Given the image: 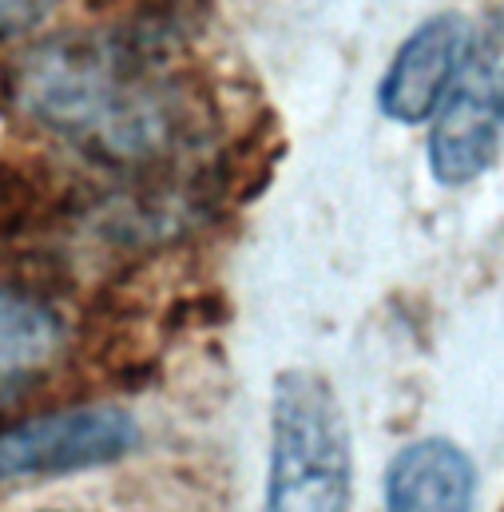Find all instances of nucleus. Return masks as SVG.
Listing matches in <instances>:
<instances>
[{
    "mask_svg": "<svg viewBox=\"0 0 504 512\" xmlns=\"http://www.w3.org/2000/svg\"><path fill=\"white\" fill-rule=\"evenodd\" d=\"M28 116L100 163H147L183 135V96L171 72L116 36L56 40L20 80Z\"/></svg>",
    "mask_w": 504,
    "mask_h": 512,
    "instance_id": "f257e3e1",
    "label": "nucleus"
},
{
    "mask_svg": "<svg viewBox=\"0 0 504 512\" xmlns=\"http://www.w3.org/2000/svg\"><path fill=\"white\" fill-rule=\"evenodd\" d=\"M350 425L330 382L310 370L278 374L270 401L266 512H350Z\"/></svg>",
    "mask_w": 504,
    "mask_h": 512,
    "instance_id": "f03ea898",
    "label": "nucleus"
},
{
    "mask_svg": "<svg viewBox=\"0 0 504 512\" xmlns=\"http://www.w3.org/2000/svg\"><path fill=\"white\" fill-rule=\"evenodd\" d=\"M504 143V16L473 36V48L429 131V171L441 187L481 179Z\"/></svg>",
    "mask_w": 504,
    "mask_h": 512,
    "instance_id": "7ed1b4c3",
    "label": "nucleus"
},
{
    "mask_svg": "<svg viewBox=\"0 0 504 512\" xmlns=\"http://www.w3.org/2000/svg\"><path fill=\"white\" fill-rule=\"evenodd\" d=\"M139 421L120 405H72L0 429V485L104 469L139 449Z\"/></svg>",
    "mask_w": 504,
    "mask_h": 512,
    "instance_id": "20e7f679",
    "label": "nucleus"
},
{
    "mask_svg": "<svg viewBox=\"0 0 504 512\" xmlns=\"http://www.w3.org/2000/svg\"><path fill=\"white\" fill-rule=\"evenodd\" d=\"M473 24L461 12L429 16L417 32L405 36L389 72L381 76L378 104L393 124H425L437 116L441 100L449 96L469 48Z\"/></svg>",
    "mask_w": 504,
    "mask_h": 512,
    "instance_id": "39448f33",
    "label": "nucleus"
},
{
    "mask_svg": "<svg viewBox=\"0 0 504 512\" xmlns=\"http://www.w3.org/2000/svg\"><path fill=\"white\" fill-rule=\"evenodd\" d=\"M477 469L449 437H421L393 453L385 469V512H473Z\"/></svg>",
    "mask_w": 504,
    "mask_h": 512,
    "instance_id": "423d86ee",
    "label": "nucleus"
},
{
    "mask_svg": "<svg viewBox=\"0 0 504 512\" xmlns=\"http://www.w3.org/2000/svg\"><path fill=\"white\" fill-rule=\"evenodd\" d=\"M64 338V318L44 298L0 286V413L56 370Z\"/></svg>",
    "mask_w": 504,
    "mask_h": 512,
    "instance_id": "0eeeda50",
    "label": "nucleus"
},
{
    "mask_svg": "<svg viewBox=\"0 0 504 512\" xmlns=\"http://www.w3.org/2000/svg\"><path fill=\"white\" fill-rule=\"evenodd\" d=\"M56 4L60 0H0V48L40 32L56 12Z\"/></svg>",
    "mask_w": 504,
    "mask_h": 512,
    "instance_id": "6e6552de",
    "label": "nucleus"
},
{
    "mask_svg": "<svg viewBox=\"0 0 504 512\" xmlns=\"http://www.w3.org/2000/svg\"><path fill=\"white\" fill-rule=\"evenodd\" d=\"M48 512H76V509H48Z\"/></svg>",
    "mask_w": 504,
    "mask_h": 512,
    "instance_id": "1a4fd4ad",
    "label": "nucleus"
}]
</instances>
